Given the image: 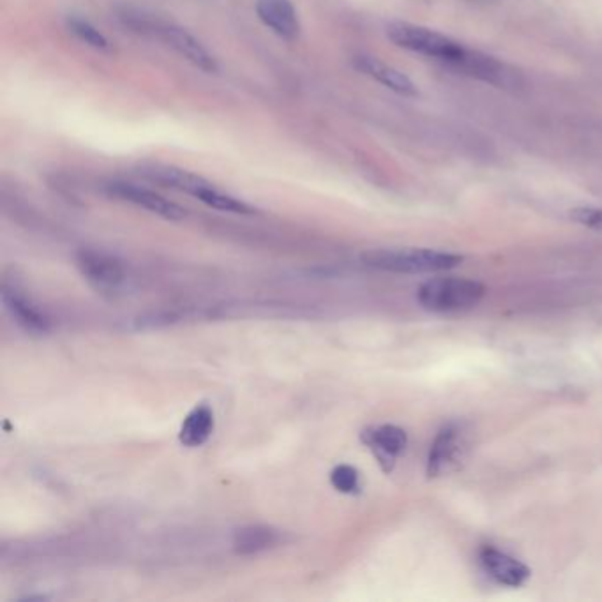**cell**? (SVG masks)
Returning <instances> with one entry per match:
<instances>
[{"instance_id":"obj_1","label":"cell","mask_w":602,"mask_h":602,"mask_svg":"<svg viewBox=\"0 0 602 602\" xmlns=\"http://www.w3.org/2000/svg\"><path fill=\"white\" fill-rule=\"evenodd\" d=\"M119 18L131 31L163 41L166 46L179 53L182 59L191 62L195 68L211 75L218 73V61L214 59V55L202 45L200 39L195 38L191 32L182 29L179 25L159 20L158 16L147 15L145 11L136 8H122Z\"/></svg>"},{"instance_id":"obj_2","label":"cell","mask_w":602,"mask_h":602,"mask_svg":"<svg viewBox=\"0 0 602 602\" xmlns=\"http://www.w3.org/2000/svg\"><path fill=\"white\" fill-rule=\"evenodd\" d=\"M362 264L392 274H433L456 269L463 256L428 248H378L362 253Z\"/></svg>"},{"instance_id":"obj_3","label":"cell","mask_w":602,"mask_h":602,"mask_svg":"<svg viewBox=\"0 0 602 602\" xmlns=\"http://www.w3.org/2000/svg\"><path fill=\"white\" fill-rule=\"evenodd\" d=\"M387 38L394 45L421 53L424 57L444 62L449 68H456L467 55L468 48L437 31H431L414 23L394 22L387 27Z\"/></svg>"},{"instance_id":"obj_4","label":"cell","mask_w":602,"mask_h":602,"mask_svg":"<svg viewBox=\"0 0 602 602\" xmlns=\"http://www.w3.org/2000/svg\"><path fill=\"white\" fill-rule=\"evenodd\" d=\"M484 294L486 288L474 279L435 278L419 286L417 301L431 313H461L475 308Z\"/></svg>"},{"instance_id":"obj_5","label":"cell","mask_w":602,"mask_h":602,"mask_svg":"<svg viewBox=\"0 0 602 602\" xmlns=\"http://www.w3.org/2000/svg\"><path fill=\"white\" fill-rule=\"evenodd\" d=\"M76 267L99 294H117L126 281V267L117 256L96 248L76 251Z\"/></svg>"},{"instance_id":"obj_6","label":"cell","mask_w":602,"mask_h":602,"mask_svg":"<svg viewBox=\"0 0 602 602\" xmlns=\"http://www.w3.org/2000/svg\"><path fill=\"white\" fill-rule=\"evenodd\" d=\"M106 193L119 198L122 202L136 205L140 209L152 212L159 218L168 219V221H181L188 216L186 209H182L181 205L175 204L172 200H168L166 196L159 195L156 191L149 188H143L138 184L131 182L115 181L106 184Z\"/></svg>"},{"instance_id":"obj_7","label":"cell","mask_w":602,"mask_h":602,"mask_svg":"<svg viewBox=\"0 0 602 602\" xmlns=\"http://www.w3.org/2000/svg\"><path fill=\"white\" fill-rule=\"evenodd\" d=\"M467 452V435L458 424H451L438 433L429 449L428 475L442 477L460 465Z\"/></svg>"},{"instance_id":"obj_8","label":"cell","mask_w":602,"mask_h":602,"mask_svg":"<svg viewBox=\"0 0 602 602\" xmlns=\"http://www.w3.org/2000/svg\"><path fill=\"white\" fill-rule=\"evenodd\" d=\"M361 440L362 444L373 452L378 465L387 474H391L394 470L399 456L405 452L408 445L407 431L398 426H392V424L364 429L361 433Z\"/></svg>"},{"instance_id":"obj_9","label":"cell","mask_w":602,"mask_h":602,"mask_svg":"<svg viewBox=\"0 0 602 602\" xmlns=\"http://www.w3.org/2000/svg\"><path fill=\"white\" fill-rule=\"evenodd\" d=\"M138 174L143 179L156 184V186L181 191V193L195 196V198L202 195L205 189L214 186L202 175L193 174V172L179 168V166L165 165V163H143L138 168Z\"/></svg>"},{"instance_id":"obj_10","label":"cell","mask_w":602,"mask_h":602,"mask_svg":"<svg viewBox=\"0 0 602 602\" xmlns=\"http://www.w3.org/2000/svg\"><path fill=\"white\" fill-rule=\"evenodd\" d=\"M2 304L13 318L20 329L34 336H43L52 329L50 318L46 317L45 311L38 308L34 302L18 290L15 285H2Z\"/></svg>"},{"instance_id":"obj_11","label":"cell","mask_w":602,"mask_h":602,"mask_svg":"<svg viewBox=\"0 0 602 602\" xmlns=\"http://www.w3.org/2000/svg\"><path fill=\"white\" fill-rule=\"evenodd\" d=\"M479 562L491 580L504 587H521L530 578V569L527 565L520 562L518 558L511 557L509 553L491 548V546L482 548L479 553Z\"/></svg>"},{"instance_id":"obj_12","label":"cell","mask_w":602,"mask_h":602,"mask_svg":"<svg viewBox=\"0 0 602 602\" xmlns=\"http://www.w3.org/2000/svg\"><path fill=\"white\" fill-rule=\"evenodd\" d=\"M256 15L267 29L285 41H295L301 34V20L292 0H256Z\"/></svg>"},{"instance_id":"obj_13","label":"cell","mask_w":602,"mask_h":602,"mask_svg":"<svg viewBox=\"0 0 602 602\" xmlns=\"http://www.w3.org/2000/svg\"><path fill=\"white\" fill-rule=\"evenodd\" d=\"M354 66L357 71H361L362 75L373 78L375 82L382 83L387 89L396 92L399 96H417V87L415 83L408 78L405 73H401L399 69L392 68L389 64L380 61L377 57L371 55H357L354 59Z\"/></svg>"},{"instance_id":"obj_14","label":"cell","mask_w":602,"mask_h":602,"mask_svg":"<svg viewBox=\"0 0 602 602\" xmlns=\"http://www.w3.org/2000/svg\"><path fill=\"white\" fill-rule=\"evenodd\" d=\"M281 541H283V534L278 528L269 525H246L235 530L232 546L237 555L249 557V555L274 550Z\"/></svg>"},{"instance_id":"obj_15","label":"cell","mask_w":602,"mask_h":602,"mask_svg":"<svg viewBox=\"0 0 602 602\" xmlns=\"http://www.w3.org/2000/svg\"><path fill=\"white\" fill-rule=\"evenodd\" d=\"M214 431V412L209 405H196L182 422L179 442L184 447H202L212 437Z\"/></svg>"},{"instance_id":"obj_16","label":"cell","mask_w":602,"mask_h":602,"mask_svg":"<svg viewBox=\"0 0 602 602\" xmlns=\"http://www.w3.org/2000/svg\"><path fill=\"white\" fill-rule=\"evenodd\" d=\"M196 200H200L202 204L216 209V211L230 212V214H241V216H253L256 214V209L253 205L246 204L241 198L237 196L228 195L225 191L211 186L209 189H205L202 195L198 196Z\"/></svg>"},{"instance_id":"obj_17","label":"cell","mask_w":602,"mask_h":602,"mask_svg":"<svg viewBox=\"0 0 602 602\" xmlns=\"http://www.w3.org/2000/svg\"><path fill=\"white\" fill-rule=\"evenodd\" d=\"M66 25H68L69 32L73 36H76L82 43L91 46L94 50H99V52H110L112 50V45L106 39L105 34L82 16H68Z\"/></svg>"},{"instance_id":"obj_18","label":"cell","mask_w":602,"mask_h":602,"mask_svg":"<svg viewBox=\"0 0 602 602\" xmlns=\"http://www.w3.org/2000/svg\"><path fill=\"white\" fill-rule=\"evenodd\" d=\"M331 484L334 490L343 495H357L361 491V475L357 472V468L338 465L332 468Z\"/></svg>"},{"instance_id":"obj_19","label":"cell","mask_w":602,"mask_h":602,"mask_svg":"<svg viewBox=\"0 0 602 602\" xmlns=\"http://www.w3.org/2000/svg\"><path fill=\"white\" fill-rule=\"evenodd\" d=\"M572 221L587 226L595 232H602V207H578L569 212Z\"/></svg>"}]
</instances>
